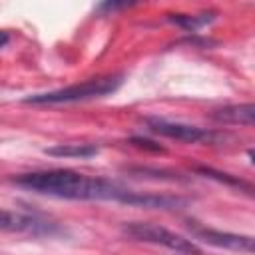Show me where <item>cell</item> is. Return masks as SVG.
Segmentation results:
<instances>
[{"label":"cell","instance_id":"cell-1","mask_svg":"<svg viewBox=\"0 0 255 255\" xmlns=\"http://www.w3.org/2000/svg\"><path fill=\"white\" fill-rule=\"evenodd\" d=\"M14 183L60 199H84V201H120L135 205L137 191L106 177H90L74 169H44L30 171L14 177Z\"/></svg>","mask_w":255,"mask_h":255},{"label":"cell","instance_id":"cell-2","mask_svg":"<svg viewBox=\"0 0 255 255\" xmlns=\"http://www.w3.org/2000/svg\"><path fill=\"white\" fill-rule=\"evenodd\" d=\"M124 82V76L120 74H110V76H100V78H90L86 82L66 86L54 92H44V94H34L26 98V104H36V106H52V104H72V102H86L94 98H104L114 94Z\"/></svg>","mask_w":255,"mask_h":255},{"label":"cell","instance_id":"cell-3","mask_svg":"<svg viewBox=\"0 0 255 255\" xmlns=\"http://www.w3.org/2000/svg\"><path fill=\"white\" fill-rule=\"evenodd\" d=\"M122 231L135 239V241H143V243H151V245H161L169 251H175L179 255H201V247L175 233V231H169L167 227H161V225H155V223H143V221H131V223H126L122 227Z\"/></svg>","mask_w":255,"mask_h":255},{"label":"cell","instance_id":"cell-4","mask_svg":"<svg viewBox=\"0 0 255 255\" xmlns=\"http://www.w3.org/2000/svg\"><path fill=\"white\" fill-rule=\"evenodd\" d=\"M149 131L175 139V141H185V143H215L219 139V133L193 126V124H183V122H171L163 118H149L147 120Z\"/></svg>","mask_w":255,"mask_h":255},{"label":"cell","instance_id":"cell-5","mask_svg":"<svg viewBox=\"0 0 255 255\" xmlns=\"http://www.w3.org/2000/svg\"><path fill=\"white\" fill-rule=\"evenodd\" d=\"M0 231L10 233H26L32 237H50L60 231L58 223L44 219L34 213H22V211H10L0 207Z\"/></svg>","mask_w":255,"mask_h":255},{"label":"cell","instance_id":"cell-6","mask_svg":"<svg viewBox=\"0 0 255 255\" xmlns=\"http://www.w3.org/2000/svg\"><path fill=\"white\" fill-rule=\"evenodd\" d=\"M187 229H189L193 239H199L211 247H219V249H227V251H239V253H253V237L251 235L219 231L213 227L199 225L197 221H189Z\"/></svg>","mask_w":255,"mask_h":255},{"label":"cell","instance_id":"cell-7","mask_svg":"<svg viewBox=\"0 0 255 255\" xmlns=\"http://www.w3.org/2000/svg\"><path fill=\"white\" fill-rule=\"evenodd\" d=\"M255 118V108L253 104H235V106H225L213 112V120L221 124H239V126H253Z\"/></svg>","mask_w":255,"mask_h":255},{"label":"cell","instance_id":"cell-8","mask_svg":"<svg viewBox=\"0 0 255 255\" xmlns=\"http://www.w3.org/2000/svg\"><path fill=\"white\" fill-rule=\"evenodd\" d=\"M44 153L52 155V157H92L98 153V145L94 143H56L52 147H46Z\"/></svg>","mask_w":255,"mask_h":255},{"label":"cell","instance_id":"cell-9","mask_svg":"<svg viewBox=\"0 0 255 255\" xmlns=\"http://www.w3.org/2000/svg\"><path fill=\"white\" fill-rule=\"evenodd\" d=\"M213 18H215V16H213V12H203V14H173L169 20H171V22H175L177 26L185 28V30L195 32V30H199L201 26L209 24Z\"/></svg>","mask_w":255,"mask_h":255},{"label":"cell","instance_id":"cell-10","mask_svg":"<svg viewBox=\"0 0 255 255\" xmlns=\"http://www.w3.org/2000/svg\"><path fill=\"white\" fill-rule=\"evenodd\" d=\"M201 171L205 173V175H209V177H215V179H219V181H225V183H233V185H243L245 189H251L247 183H243L241 179H233V177H229V173H221V171H213V169H209V167H201Z\"/></svg>","mask_w":255,"mask_h":255},{"label":"cell","instance_id":"cell-11","mask_svg":"<svg viewBox=\"0 0 255 255\" xmlns=\"http://www.w3.org/2000/svg\"><path fill=\"white\" fill-rule=\"evenodd\" d=\"M8 40H10V34H8L6 30H0V50L8 44Z\"/></svg>","mask_w":255,"mask_h":255}]
</instances>
